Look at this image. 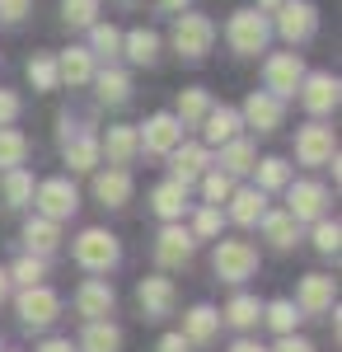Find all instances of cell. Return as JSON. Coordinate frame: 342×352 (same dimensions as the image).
<instances>
[{"label": "cell", "instance_id": "38", "mask_svg": "<svg viewBox=\"0 0 342 352\" xmlns=\"http://www.w3.org/2000/svg\"><path fill=\"white\" fill-rule=\"evenodd\" d=\"M10 282H19V287H43V258H38V254L19 258V263L10 268Z\"/></svg>", "mask_w": 342, "mask_h": 352}, {"label": "cell", "instance_id": "35", "mask_svg": "<svg viewBox=\"0 0 342 352\" xmlns=\"http://www.w3.org/2000/svg\"><path fill=\"white\" fill-rule=\"evenodd\" d=\"M225 320H230L235 329H249V324H258V320H263V305H258L253 296H235L230 305H225Z\"/></svg>", "mask_w": 342, "mask_h": 352}, {"label": "cell", "instance_id": "4", "mask_svg": "<svg viewBox=\"0 0 342 352\" xmlns=\"http://www.w3.org/2000/svg\"><path fill=\"white\" fill-rule=\"evenodd\" d=\"M76 263L89 272H108L117 263V240L108 235V230H84L76 240Z\"/></svg>", "mask_w": 342, "mask_h": 352}, {"label": "cell", "instance_id": "25", "mask_svg": "<svg viewBox=\"0 0 342 352\" xmlns=\"http://www.w3.org/2000/svg\"><path fill=\"white\" fill-rule=\"evenodd\" d=\"M207 127V141H216V146H225V141H235V132H239V113L235 109H207V118H202Z\"/></svg>", "mask_w": 342, "mask_h": 352}, {"label": "cell", "instance_id": "16", "mask_svg": "<svg viewBox=\"0 0 342 352\" xmlns=\"http://www.w3.org/2000/svg\"><path fill=\"white\" fill-rule=\"evenodd\" d=\"M323 202H328V192L319 188V184H295L290 188V221H319L323 217Z\"/></svg>", "mask_w": 342, "mask_h": 352}, {"label": "cell", "instance_id": "45", "mask_svg": "<svg viewBox=\"0 0 342 352\" xmlns=\"http://www.w3.org/2000/svg\"><path fill=\"white\" fill-rule=\"evenodd\" d=\"M192 230H197L202 240H211V235L220 230V212H216V207H202V212H197V226H192Z\"/></svg>", "mask_w": 342, "mask_h": 352}, {"label": "cell", "instance_id": "21", "mask_svg": "<svg viewBox=\"0 0 342 352\" xmlns=\"http://www.w3.org/2000/svg\"><path fill=\"white\" fill-rule=\"evenodd\" d=\"M89 76H94V66H89V52H84V47H66V52L56 56V80L84 85Z\"/></svg>", "mask_w": 342, "mask_h": 352}, {"label": "cell", "instance_id": "42", "mask_svg": "<svg viewBox=\"0 0 342 352\" xmlns=\"http://www.w3.org/2000/svg\"><path fill=\"white\" fill-rule=\"evenodd\" d=\"M28 80L38 85V89H56V61L52 56H33L28 61Z\"/></svg>", "mask_w": 342, "mask_h": 352}, {"label": "cell", "instance_id": "54", "mask_svg": "<svg viewBox=\"0 0 342 352\" xmlns=\"http://www.w3.org/2000/svg\"><path fill=\"white\" fill-rule=\"evenodd\" d=\"M277 5H282V0H258V10H277Z\"/></svg>", "mask_w": 342, "mask_h": 352}, {"label": "cell", "instance_id": "44", "mask_svg": "<svg viewBox=\"0 0 342 352\" xmlns=\"http://www.w3.org/2000/svg\"><path fill=\"white\" fill-rule=\"evenodd\" d=\"M338 240H342L338 221H319V226H315V244H319V254H338Z\"/></svg>", "mask_w": 342, "mask_h": 352}, {"label": "cell", "instance_id": "31", "mask_svg": "<svg viewBox=\"0 0 342 352\" xmlns=\"http://www.w3.org/2000/svg\"><path fill=\"white\" fill-rule=\"evenodd\" d=\"M33 202V174L28 169H5V207Z\"/></svg>", "mask_w": 342, "mask_h": 352}, {"label": "cell", "instance_id": "17", "mask_svg": "<svg viewBox=\"0 0 342 352\" xmlns=\"http://www.w3.org/2000/svg\"><path fill=\"white\" fill-rule=\"evenodd\" d=\"M169 155H174V179H179L183 188L192 184V179H202V174H207V164H211L207 146H174Z\"/></svg>", "mask_w": 342, "mask_h": 352}, {"label": "cell", "instance_id": "29", "mask_svg": "<svg viewBox=\"0 0 342 352\" xmlns=\"http://www.w3.org/2000/svg\"><path fill=\"white\" fill-rule=\"evenodd\" d=\"M122 47H127V56H132L136 66H150V61H155V52H159V38L150 33V28H136V33H127V38H122Z\"/></svg>", "mask_w": 342, "mask_h": 352}, {"label": "cell", "instance_id": "47", "mask_svg": "<svg viewBox=\"0 0 342 352\" xmlns=\"http://www.w3.org/2000/svg\"><path fill=\"white\" fill-rule=\"evenodd\" d=\"M14 118H19V99H14L10 89H0V127H10Z\"/></svg>", "mask_w": 342, "mask_h": 352}, {"label": "cell", "instance_id": "43", "mask_svg": "<svg viewBox=\"0 0 342 352\" xmlns=\"http://www.w3.org/2000/svg\"><path fill=\"white\" fill-rule=\"evenodd\" d=\"M202 192H207L211 207H220V202L235 192V188H230V174H207V179H202Z\"/></svg>", "mask_w": 342, "mask_h": 352}, {"label": "cell", "instance_id": "41", "mask_svg": "<svg viewBox=\"0 0 342 352\" xmlns=\"http://www.w3.org/2000/svg\"><path fill=\"white\" fill-rule=\"evenodd\" d=\"M89 28H94V52L99 56H117L122 52V33H117L113 24H89Z\"/></svg>", "mask_w": 342, "mask_h": 352}, {"label": "cell", "instance_id": "10", "mask_svg": "<svg viewBox=\"0 0 342 352\" xmlns=\"http://www.w3.org/2000/svg\"><path fill=\"white\" fill-rule=\"evenodd\" d=\"M179 136H183V122L174 118V113H155L150 122H146V132L136 136L150 155H169L174 146H179Z\"/></svg>", "mask_w": 342, "mask_h": 352}, {"label": "cell", "instance_id": "19", "mask_svg": "<svg viewBox=\"0 0 342 352\" xmlns=\"http://www.w3.org/2000/svg\"><path fill=\"white\" fill-rule=\"evenodd\" d=\"M94 192H99L104 207H122V202L132 197V174H127V169H108V174L94 179Z\"/></svg>", "mask_w": 342, "mask_h": 352}, {"label": "cell", "instance_id": "20", "mask_svg": "<svg viewBox=\"0 0 342 352\" xmlns=\"http://www.w3.org/2000/svg\"><path fill=\"white\" fill-rule=\"evenodd\" d=\"M136 127H108V141H104V151H108V164L113 169H127L136 155Z\"/></svg>", "mask_w": 342, "mask_h": 352}, {"label": "cell", "instance_id": "32", "mask_svg": "<svg viewBox=\"0 0 342 352\" xmlns=\"http://www.w3.org/2000/svg\"><path fill=\"white\" fill-rule=\"evenodd\" d=\"M207 109H211L207 89H183V94H179V113H174V118H179L183 127H192V122H202V118H207Z\"/></svg>", "mask_w": 342, "mask_h": 352}, {"label": "cell", "instance_id": "1", "mask_svg": "<svg viewBox=\"0 0 342 352\" xmlns=\"http://www.w3.org/2000/svg\"><path fill=\"white\" fill-rule=\"evenodd\" d=\"M267 33L272 28H267L263 10H239V14H230V28H225V38L239 56H258L267 47Z\"/></svg>", "mask_w": 342, "mask_h": 352}, {"label": "cell", "instance_id": "26", "mask_svg": "<svg viewBox=\"0 0 342 352\" xmlns=\"http://www.w3.org/2000/svg\"><path fill=\"white\" fill-rule=\"evenodd\" d=\"M24 240H28V249H33L38 258H43V254H52V249H56V240H61V235H56V221H47V217H33V221L24 226Z\"/></svg>", "mask_w": 342, "mask_h": 352}, {"label": "cell", "instance_id": "46", "mask_svg": "<svg viewBox=\"0 0 342 352\" xmlns=\"http://www.w3.org/2000/svg\"><path fill=\"white\" fill-rule=\"evenodd\" d=\"M24 14H28V0H0V19L5 24H19Z\"/></svg>", "mask_w": 342, "mask_h": 352}, {"label": "cell", "instance_id": "11", "mask_svg": "<svg viewBox=\"0 0 342 352\" xmlns=\"http://www.w3.org/2000/svg\"><path fill=\"white\" fill-rule=\"evenodd\" d=\"M136 300H141L146 320H164V315L174 310V282H169V277H146V282L136 287Z\"/></svg>", "mask_w": 342, "mask_h": 352}, {"label": "cell", "instance_id": "27", "mask_svg": "<svg viewBox=\"0 0 342 352\" xmlns=\"http://www.w3.org/2000/svg\"><path fill=\"white\" fill-rule=\"evenodd\" d=\"M80 348H84V352H117V348H122V333L108 324V320H94V324L84 329Z\"/></svg>", "mask_w": 342, "mask_h": 352}, {"label": "cell", "instance_id": "50", "mask_svg": "<svg viewBox=\"0 0 342 352\" xmlns=\"http://www.w3.org/2000/svg\"><path fill=\"white\" fill-rule=\"evenodd\" d=\"M43 352H76V348H71L66 338H52V343H43Z\"/></svg>", "mask_w": 342, "mask_h": 352}, {"label": "cell", "instance_id": "23", "mask_svg": "<svg viewBox=\"0 0 342 352\" xmlns=\"http://www.w3.org/2000/svg\"><path fill=\"white\" fill-rule=\"evenodd\" d=\"M216 329H220V315H216L211 305L187 310V324H183V338H187V343H211V338H216Z\"/></svg>", "mask_w": 342, "mask_h": 352}, {"label": "cell", "instance_id": "39", "mask_svg": "<svg viewBox=\"0 0 342 352\" xmlns=\"http://www.w3.org/2000/svg\"><path fill=\"white\" fill-rule=\"evenodd\" d=\"M253 169H258V184H263V188H286V184H290L286 160H258Z\"/></svg>", "mask_w": 342, "mask_h": 352}, {"label": "cell", "instance_id": "53", "mask_svg": "<svg viewBox=\"0 0 342 352\" xmlns=\"http://www.w3.org/2000/svg\"><path fill=\"white\" fill-rule=\"evenodd\" d=\"M5 292H10V272H0V300H5Z\"/></svg>", "mask_w": 342, "mask_h": 352}, {"label": "cell", "instance_id": "30", "mask_svg": "<svg viewBox=\"0 0 342 352\" xmlns=\"http://www.w3.org/2000/svg\"><path fill=\"white\" fill-rule=\"evenodd\" d=\"M263 235L277 249H290L295 244V221H290V212H263Z\"/></svg>", "mask_w": 342, "mask_h": 352}, {"label": "cell", "instance_id": "49", "mask_svg": "<svg viewBox=\"0 0 342 352\" xmlns=\"http://www.w3.org/2000/svg\"><path fill=\"white\" fill-rule=\"evenodd\" d=\"M277 352H315V348H310L305 338H290V333H286V338L277 343Z\"/></svg>", "mask_w": 342, "mask_h": 352}, {"label": "cell", "instance_id": "36", "mask_svg": "<svg viewBox=\"0 0 342 352\" xmlns=\"http://www.w3.org/2000/svg\"><path fill=\"white\" fill-rule=\"evenodd\" d=\"M127 94H132V80L122 71H104L99 76V99L104 104H127Z\"/></svg>", "mask_w": 342, "mask_h": 352}, {"label": "cell", "instance_id": "15", "mask_svg": "<svg viewBox=\"0 0 342 352\" xmlns=\"http://www.w3.org/2000/svg\"><path fill=\"white\" fill-rule=\"evenodd\" d=\"M155 258L164 268L187 263V258H192V235H187L183 226H164V235H159V244H155Z\"/></svg>", "mask_w": 342, "mask_h": 352}, {"label": "cell", "instance_id": "33", "mask_svg": "<svg viewBox=\"0 0 342 352\" xmlns=\"http://www.w3.org/2000/svg\"><path fill=\"white\" fill-rule=\"evenodd\" d=\"M28 155V141L14 127H0V169H19Z\"/></svg>", "mask_w": 342, "mask_h": 352}, {"label": "cell", "instance_id": "34", "mask_svg": "<svg viewBox=\"0 0 342 352\" xmlns=\"http://www.w3.org/2000/svg\"><path fill=\"white\" fill-rule=\"evenodd\" d=\"M66 164L71 169H94L99 164V141H89V136H76V141H66Z\"/></svg>", "mask_w": 342, "mask_h": 352}, {"label": "cell", "instance_id": "40", "mask_svg": "<svg viewBox=\"0 0 342 352\" xmlns=\"http://www.w3.org/2000/svg\"><path fill=\"white\" fill-rule=\"evenodd\" d=\"M295 320H300V315H295V305H290V300H272V305H267V324L277 329L282 338L295 329Z\"/></svg>", "mask_w": 342, "mask_h": 352}, {"label": "cell", "instance_id": "13", "mask_svg": "<svg viewBox=\"0 0 342 352\" xmlns=\"http://www.w3.org/2000/svg\"><path fill=\"white\" fill-rule=\"evenodd\" d=\"M244 122L258 127V132H277V127H282V99H272L267 89L249 94V104H244Z\"/></svg>", "mask_w": 342, "mask_h": 352}, {"label": "cell", "instance_id": "8", "mask_svg": "<svg viewBox=\"0 0 342 352\" xmlns=\"http://www.w3.org/2000/svg\"><path fill=\"white\" fill-rule=\"evenodd\" d=\"M76 207H80V197H76V188H71L66 179H47V184L38 188V212H43L47 221L76 217Z\"/></svg>", "mask_w": 342, "mask_h": 352}, {"label": "cell", "instance_id": "2", "mask_svg": "<svg viewBox=\"0 0 342 352\" xmlns=\"http://www.w3.org/2000/svg\"><path fill=\"white\" fill-rule=\"evenodd\" d=\"M253 268H258V249L249 240L216 244V272H220V282H244V277H253Z\"/></svg>", "mask_w": 342, "mask_h": 352}, {"label": "cell", "instance_id": "14", "mask_svg": "<svg viewBox=\"0 0 342 352\" xmlns=\"http://www.w3.org/2000/svg\"><path fill=\"white\" fill-rule=\"evenodd\" d=\"M76 310L94 324V320H104V315H113V287L108 282H99V277H89L84 287H80V296H76Z\"/></svg>", "mask_w": 342, "mask_h": 352}, {"label": "cell", "instance_id": "5", "mask_svg": "<svg viewBox=\"0 0 342 352\" xmlns=\"http://www.w3.org/2000/svg\"><path fill=\"white\" fill-rule=\"evenodd\" d=\"M300 80H305V66H300V56H295V52H277L272 61H267V94H272V99L295 94Z\"/></svg>", "mask_w": 342, "mask_h": 352}, {"label": "cell", "instance_id": "28", "mask_svg": "<svg viewBox=\"0 0 342 352\" xmlns=\"http://www.w3.org/2000/svg\"><path fill=\"white\" fill-rule=\"evenodd\" d=\"M220 164H225V169H220V174H249V169H253V164H258V151H253V146H249V141H225V155H220Z\"/></svg>", "mask_w": 342, "mask_h": 352}, {"label": "cell", "instance_id": "22", "mask_svg": "<svg viewBox=\"0 0 342 352\" xmlns=\"http://www.w3.org/2000/svg\"><path fill=\"white\" fill-rule=\"evenodd\" d=\"M150 202H155V212L164 221H179V217H183V207H187V188L179 184V179H169V184H159V188L150 192Z\"/></svg>", "mask_w": 342, "mask_h": 352}, {"label": "cell", "instance_id": "48", "mask_svg": "<svg viewBox=\"0 0 342 352\" xmlns=\"http://www.w3.org/2000/svg\"><path fill=\"white\" fill-rule=\"evenodd\" d=\"M192 348V343H187L183 333H164V338H159V352H187Z\"/></svg>", "mask_w": 342, "mask_h": 352}, {"label": "cell", "instance_id": "52", "mask_svg": "<svg viewBox=\"0 0 342 352\" xmlns=\"http://www.w3.org/2000/svg\"><path fill=\"white\" fill-rule=\"evenodd\" d=\"M159 5H164V10H183L187 0H159Z\"/></svg>", "mask_w": 342, "mask_h": 352}, {"label": "cell", "instance_id": "12", "mask_svg": "<svg viewBox=\"0 0 342 352\" xmlns=\"http://www.w3.org/2000/svg\"><path fill=\"white\" fill-rule=\"evenodd\" d=\"M305 89H300V99H305V109L310 113H328L338 109V80L328 76V71H315V76H305Z\"/></svg>", "mask_w": 342, "mask_h": 352}, {"label": "cell", "instance_id": "9", "mask_svg": "<svg viewBox=\"0 0 342 352\" xmlns=\"http://www.w3.org/2000/svg\"><path fill=\"white\" fill-rule=\"evenodd\" d=\"M56 310H61L56 292H47V287H24V296H19V320H24L28 329L52 324V320H56Z\"/></svg>", "mask_w": 342, "mask_h": 352}, {"label": "cell", "instance_id": "24", "mask_svg": "<svg viewBox=\"0 0 342 352\" xmlns=\"http://www.w3.org/2000/svg\"><path fill=\"white\" fill-rule=\"evenodd\" d=\"M230 202H235V207H230V217H235L239 226H253V221H263V212H267L263 188H239Z\"/></svg>", "mask_w": 342, "mask_h": 352}, {"label": "cell", "instance_id": "6", "mask_svg": "<svg viewBox=\"0 0 342 352\" xmlns=\"http://www.w3.org/2000/svg\"><path fill=\"white\" fill-rule=\"evenodd\" d=\"M295 155H300V164H333V155H338L333 127H319V122L300 127V136H295Z\"/></svg>", "mask_w": 342, "mask_h": 352}, {"label": "cell", "instance_id": "37", "mask_svg": "<svg viewBox=\"0 0 342 352\" xmlns=\"http://www.w3.org/2000/svg\"><path fill=\"white\" fill-rule=\"evenodd\" d=\"M99 14V0H61V19L71 28H89Z\"/></svg>", "mask_w": 342, "mask_h": 352}, {"label": "cell", "instance_id": "51", "mask_svg": "<svg viewBox=\"0 0 342 352\" xmlns=\"http://www.w3.org/2000/svg\"><path fill=\"white\" fill-rule=\"evenodd\" d=\"M230 352H267V348H258V343H249V338H239V343H235Z\"/></svg>", "mask_w": 342, "mask_h": 352}, {"label": "cell", "instance_id": "18", "mask_svg": "<svg viewBox=\"0 0 342 352\" xmlns=\"http://www.w3.org/2000/svg\"><path fill=\"white\" fill-rule=\"evenodd\" d=\"M328 305H333V277L310 272V277L300 282V310H305V315H323Z\"/></svg>", "mask_w": 342, "mask_h": 352}, {"label": "cell", "instance_id": "3", "mask_svg": "<svg viewBox=\"0 0 342 352\" xmlns=\"http://www.w3.org/2000/svg\"><path fill=\"white\" fill-rule=\"evenodd\" d=\"M211 43H216V24H211L207 14H183V19L174 24V47H179V56H187V61L207 56Z\"/></svg>", "mask_w": 342, "mask_h": 352}, {"label": "cell", "instance_id": "7", "mask_svg": "<svg viewBox=\"0 0 342 352\" xmlns=\"http://www.w3.org/2000/svg\"><path fill=\"white\" fill-rule=\"evenodd\" d=\"M277 10H282V14H277V28H282V38H290V43H305L319 28L315 5H305V0H282Z\"/></svg>", "mask_w": 342, "mask_h": 352}]
</instances>
